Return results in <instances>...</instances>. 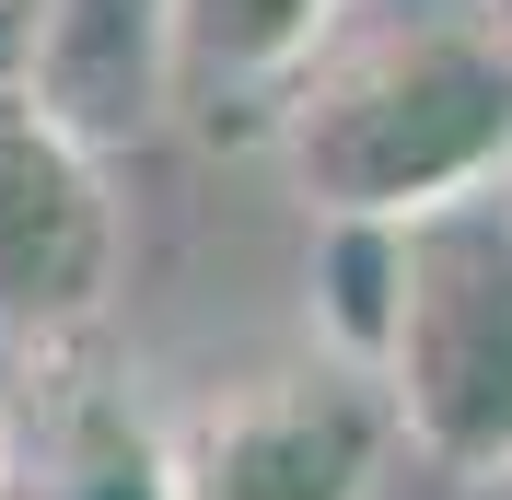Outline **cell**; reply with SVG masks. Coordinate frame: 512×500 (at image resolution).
<instances>
[{
    "instance_id": "8fae6325",
    "label": "cell",
    "mask_w": 512,
    "mask_h": 500,
    "mask_svg": "<svg viewBox=\"0 0 512 500\" xmlns=\"http://www.w3.org/2000/svg\"><path fill=\"white\" fill-rule=\"evenodd\" d=\"M0 454H12V396H0Z\"/></svg>"
},
{
    "instance_id": "3957f363",
    "label": "cell",
    "mask_w": 512,
    "mask_h": 500,
    "mask_svg": "<svg viewBox=\"0 0 512 500\" xmlns=\"http://www.w3.org/2000/svg\"><path fill=\"white\" fill-rule=\"evenodd\" d=\"M396 454V407L350 361L245 373L175 431V500H373Z\"/></svg>"
},
{
    "instance_id": "30bf717a",
    "label": "cell",
    "mask_w": 512,
    "mask_h": 500,
    "mask_svg": "<svg viewBox=\"0 0 512 500\" xmlns=\"http://www.w3.org/2000/svg\"><path fill=\"white\" fill-rule=\"evenodd\" d=\"M489 35H501V47H512V0H489Z\"/></svg>"
},
{
    "instance_id": "5b68a950",
    "label": "cell",
    "mask_w": 512,
    "mask_h": 500,
    "mask_svg": "<svg viewBox=\"0 0 512 500\" xmlns=\"http://www.w3.org/2000/svg\"><path fill=\"white\" fill-rule=\"evenodd\" d=\"M24 105L82 152H140L175 105V0H35Z\"/></svg>"
},
{
    "instance_id": "7a4b0ae2",
    "label": "cell",
    "mask_w": 512,
    "mask_h": 500,
    "mask_svg": "<svg viewBox=\"0 0 512 500\" xmlns=\"http://www.w3.org/2000/svg\"><path fill=\"white\" fill-rule=\"evenodd\" d=\"M373 384L408 454L443 477H512V175L408 221V303Z\"/></svg>"
},
{
    "instance_id": "277c9868",
    "label": "cell",
    "mask_w": 512,
    "mask_h": 500,
    "mask_svg": "<svg viewBox=\"0 0 512 500\" xmlns=\"http://www.w3.org/2000/svg\"><path fill=\"white\" fill-rule=\"evenodd\" d=\"M105 303H117V187H105V152H82L59 117H35L12 94L0 105V338L59 361L70 338H94Z\"/></svg>"
},
{
    "instance_id": "9c48e42d",
    "label": "cell",
    "mask_w": 512,
    "mask_h": 500,
    "mask_svg": "<svg viewBox=\"0 0 512 500\" xmlns=\"http://www.w3.org/2000/svg\"><path fill=\"white\" fill-rule=\"evenodd\" d=\"M24 59H35V0H0V105L24 94Z\"/></svg>"
},
{
    "instance_id": "52a82bcc",
    "label": "cell",
    "mask_w": 512,
    "mask_h": 500,
    "mask_svg": "<svg viewBox=\"0 0 512 500\" xmlns=\"http://www.w3.org/2000/svg\"><path fill=\"white\" fill-rule=\"evenodd\" d=\"M338 35V0H175V82L210 105L291 94Z\"/></svg>"
},
{
    "instance_id": "8992f818",
    "label": "cell",
    "mask_w": 512,
    "mask_h": 500,
    "mask_svg": "<svg viewBox=\"0 0 512 500\" xmlns=\"http://www.w3.org/2000/svg\"><path fill=\"white\" fill-rule=\"evenodd\" d=\"M0 500H175V442L105 373H47L35 396H12Z\"/></svg>"
},
{
    "instance_id": "ba28073f",
    "label": "cell",
    "mask_w": 512,
    "mask_h": 500,
    "mask_svg": "<svg viewBox=\"0 0 512 500\" xmlns=\"http://www.w3.org/2000/svg\"><path fill=\"white\" fill-rule=\"evenodd\" d=\"M396 303H408V221H315V338H326V361L384 373Z\"/></svg>"
},
{
    "instance_id": "6da1fadb",
    "label": "cell",
    "mask_w": 512,
    "mask_h": 500,
    "mask_svg": "<svg viewBox=\"0 0 512 500\" xmlns=\"http://www.w3.org/2000/svg\"><path fill=\"white\" fill-rule=\"evenodd\" d=\"M280 175L315 221H419L512 175V47L489 24H384L315 47L280 94Z\"/></svg>"
}]
</instances>
